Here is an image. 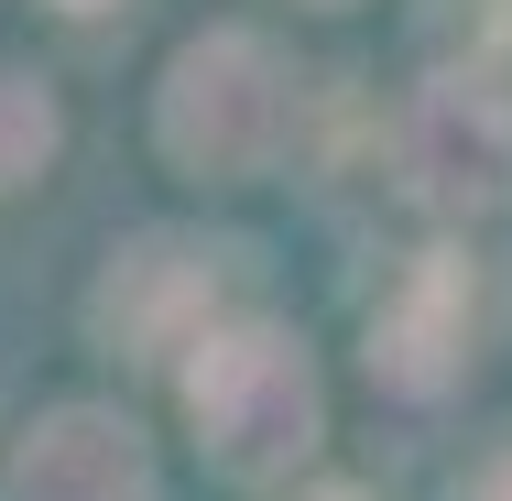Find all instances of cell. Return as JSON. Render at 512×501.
<instances>
[{
    "label": "cell",
    "instance_id": "obj_1",
    "mask_svg": "<svg viewBox=\"0 0 512 501\" xmlns=\"http://www.w3.org/2000/svg\"><path fill=\"white\" fill-rule=\"evenodd\" d=\"M295 66L262 44V33H197L175 66H164V153L186 164V175H273L284 164V142H295Z\"/></svg>",
    "mask_w": 512,
    "mask_h": 501
},
{
    "label": "cell",
    "instance_id": "obj_2",
    "mask_svg": "<svg viewBox=\"0 0 512 501\" xmlns=\"http://www.w3.org/2000/svg\"><path fill=\"white\" fill-rule=\"evenodd\" d=\"M186 414L218 480H284L316 447V371L284 327H229V338H197Z\"/></svg>",
    "mask_w": 512,
    "mask_h": 501
},
{
    "label": "cell",
    "instance_id": "obj_3",
    "mask_svg": "<svg viewBox=\"0 0 512 501\" xmlns=\"http://www.w3.org/2000/svg\"><path fill=\"white\" fill-rule=\"evenodd\" d=\"M404 175L425 207H458V218L512 207V88L469 66L425 77V99L404 109Z\"/></svg>",
    "mask_w": 512,
    "mask_h": 501
},
{
    "label": "cell",
    "instance_id": "obj_4",
    "mask_svg": "<svg viewBox=\"0 0 512 501\" xmlns=\"http://www.w3.org/2000/svg\"><path fill=\"white\" fill-rule=\"evenodd\" d=\"M207 295H218V251L153 229V240L109 251L99 295H88V327H99L109 349H131V360H164V349H186V327L207 316Z\"/></svg>",
    "mask_w": 512,
    "mask_h": 501
},
{
    "label": "cell",
    "instance_id": "obj_5",
    "mask_svg": "<svg viewBox=\"0 0 512 501\" xmlns=\"http://www.w3.org/2000/svg\"><path fill=\"white\" fill-rule=\"evenodd\" d=\"M11 501H153V458H142V436H131L120 414L66 403V414H44V425L22 436Z\"/></svg>",
    "mask_w": 512,
    "mask_h": 501
},
{
    "label": "cell",
    "instance_id": "obj_6",
    "mask_svg": "<svg viewBox=\"0 0 512 501\" xmlns=\"http://www.w3.org/2000/svg\"><path fill=\"white\" fill-rule=\"evenodd\" d=\"M458 349H469V262H414L393 295L371 305V382H393V393H436L447 371H458Z\"/></svg>",
    "mask_w": 512,
    "mask_h": 501
},
{
    "label": "cell",
    "instance_id": "obj_7",
    "mask_svg": "<svg viewBox=\"0 0 512 501\" xmlns=\"http://www.w3.org/2000/svg\"><path fill=\"white\" fill-rule=\"evenodd\" d=\"M44 164H55V99H44V77L0 66V197L33 186Z\"/></svg>",
    "mask_w": 512,
    "mask_h": 501
},
{
    "label": "cell",
    "instance_id": "obj_8",
    "mask_svg": "<svg viewBox=\"0 0 512 501\" xmlns=\"http://www.w3.org/2000/svg\"><path fill=\"white\" fill-rule=\"evenodd\" d=\"M458 501H512V436L480 458V469H469V480H458Z\"/></svg>",
    "mask_w": 512,
    "mask_h": 501
},
{
    "label": "cell",
    "instance_id": "obj_9",
    "mask_svg": "<svg viewBox=\"0 0 512 501\" xmlns=\"http://www.w3.org/2000/svg\"><path fill=\"white\" fill-rule=\"evenodd\" d=\"M55 11H109V0H55Z\"/></svg>",
    "mask_w": 512,
    "mask_h": 501
},
{
    "label": "cell",
    "instance_id": "obj_10",
    "mask_svg": "<svg viewBox=\"0 0 512 501\" xmlns=\"http://www.w3.org/2000/svg\"><path fill=\"white\" fill-rule=\"evenodd\" d=\"M306 501H360V491H306Z\"/></svg>",
    "mask_w": 512,
    "mask_h": 501
}]
</instances>
